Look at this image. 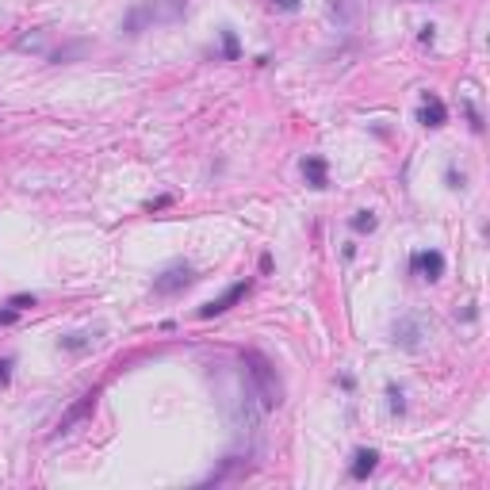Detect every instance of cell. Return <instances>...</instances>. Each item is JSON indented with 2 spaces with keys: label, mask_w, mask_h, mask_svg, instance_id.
<instances>
[{
  "label": "cell",
  "mask_w": 490,
  "mask_h": 490,
  "mask_svg": "<svg viewBox=\"0 0 490 490\" xmlns=\"http://www.w3.org/2000/svg\"><path fill=\"white\" fill-rule=\"evenodd\" d=\"M241 364H245V372H249L253 387H257L261 406H265V410H276V406H280V402H283V387H280V379H276V368L268 364L261 352H241Z\"/></svg>",
  "instance_id": "cell-1"
},
{
  "label": "cell",
  "mask_w": 490,
  "mask_h": 490,
  "mask_svg": "<svg viewBox=\"0 0 490 490\" xmlns=\"http://www.w3.org/2000/svg\"><path fill=\"white\" fill-rule=\"evenodd\" d=\"M390 333H395V345H399V349L417 352L425 345V337H429V322H425V314H402Z\"/></svg>",
  "instance_id": "cell-2"
},
{
  "label": "cell",
  "mask_w": 490,
  "mask_h": 490,
  "mask_svg": "<svg viewBox=\"0 0 490 490\" xmlns=\"http://www.w3.org/2000/svg\"><path fill=\"white\" fill-rule=\"evenodd\" d=\"M191 283H196V268L176 261V265H169L161 276H153V295H176V291L191 288Z\"/></svg>",
  "instance_id": "cell-3"
},
{
  "label": "cell",
  "mask_w": 490,
  "mask_h": 490,
  "mask_svg": "<svg viewBox=\"0 0 490 490\" xmlns=\"http://www.w3.org/2000/svg\"><path fill=\"white\" fill-rule=\"evenodd\" d=\"M153 23H158V12H153V0H142V4H134V8L123 16L119 31H123L126 39H138V35H142V31H150Z\"/></svg>",
  "instance_id": "cell-4"
},
{
  "label": "cell",
  "mask_w": 490,
  "mask_h": 490,
  "mask_svg": "<svg viewBox=\"0 0 490 490\" xmlns=\"http://www.w3.org/2000/svg\"><path fill=\"white\" fill-rule=\"evenodd\" d=\"M96 399H100V390L92 387V390H84L81 399L73 402V406L66 410V414H62V422H58V429H54V437H66L69 429H73L77 422H84V417L92 414V410H96Z\"/></svg>",
  "instance_id": "cell-5"
},
{
  "label": "cell",
  "mask_w": 490,
  "mask_h": 490,
  "mask_svg": "<svg viewBox=\"0 0 490 490\" xmlns=\"http://www.w3.org/2000/svg\"><path fill=\"white\" fill-rule=\"evenodd\" d=\"M249 288L253 283L249 280H238V283H230V288L218 295V299H211V303H203L200 307V318H215V314H226V310L234 307V303H241L245 295H249Z\"/></svg>",
  "instance_id": "cell-6"
},
{
  "label": "cell",
  "mask_w": 490,
  "mask_h": 490,
  "mask_svg": "<svg viewBox=\"0 0 490 490\" xmlns=\"http://www.w3.org/2000/svg\"><path fill=\"white\" fill-rule=\"evenodd\" d=\"M410 272L433 283V280H440V276H444V257H440L437 249H422V253H414V257H410Z\"/></svg>",
  "instance_id": "cell-7"
},
{
  "label": "cell",
  "mask_w": 490,
  "mask_h": 490,
  "mask_svg": "<svg viewBox=\"0 0 490 490\" xmlns=\"http://www.w3.org/2000/svg\"><path fill=\"white\" fill-rule=\"evenodd\" d=\"M417 123L429 126V131H437V126L449 123V108H444V100H440V96H433V92H425L422 108H417Z\"/></svg>",
  "instance_id": "cell-8"
},
{
  "label": "cell",
  "mask_w": 490,
  "mask_h": 490,
  "mask_svg": "<svg viewBox=\"0 0 490 490\" xmlns=\"http://www.w3.org/2000/svg\"><path fill=\"white\" fill-rule=\"evenodd\" d=\"M303 176H307L310 188H326V184H330V165H326V158H318V153L303 158Z\"/></svg>",
  "instance_id": "cell-9"
},
{
  "label": "cell",
  "mask_w": 490,
  "mask_h": 490,
  "mask_svg": "<svg viewBox=\"0 0 490 490\" xmlns=\"http://www.w3.org/2000/svg\"><path fill=\"white\" fill-rule=\"evenodd\" d=\"M88 50H92V42L77 39V42H69V46H62V50H54V54H50V62H54V66H69V62L84 58Z\"/></svg>",
  "instance_id": "cell-10"
},
{
  "label": "cell",
  "mask_w": 490,
  "mask_h": 490,
  "mask_svg": "<svg viewBox=\"0 0 490 490\" xmlns=\"http://www.w3.org/2000/svg\"><path fill=\"white\" fill-rule=\"evenodd\" d=\"M375 464H379V452H375V449H360L357 456H352V479H368V475L375 471Z\"/></svg>",
  "instance_id": "cell-11"
},
{
  "label": "cell",
  "mask_w": 490,
  "mask_h": 490,
  "mask_svg": "<svg viewBox=\"0 0 490 490\" xmlns=\"http://www.w3.org/2000/svg\"><path fill=\"white\" fill-rule=\"evenodd\" d=\"M96 337H100V333H66V337H58V349H66V352H88L92 345H96Z\"/></svg>",
  "instance_id": "cell-12"
},
{
  "label": "cell",
  "mask_w": 490,
  "mask_h": 490,
  "mask_svg": "<svg viewBox=\"0 0 490 490\" xmlns=\"http://www.w3.org/2000/svg\"><path fill=\"white\" fill-rule=\"evenodd\" d=\"M16 50H19V54H42V50H46V31H39V27H35V31L19 35V39H16Z\"/></svg>",
  "instance_id": "cell-13"
},
{
  "label": "cell",
  "mask_w": 490,
  "mask_h": 490,
  "mask_svg": "<svg viewBox=\"0 0 490 490\" xmlns=\"http://www.w3.org/2000/svg\"><path fill=\"white\" fill-rule=\"evenodd\" d=\"M349 226H352V230H357V234H372L375 226H379V218H375L372 211H357V215L349 218Z\"/></svg>",
  "instance_id": "cell-14"
},
{
  "label": "cell",
  "mask_w": 490,
  "mask_h": 490,
  "mask_svg": "<svg viewBox=\"0 0 490 490\" xmlns=\"http://www.w3.org/2000/svg\"><path fill=\"white\" fill-rule=\"evenodd\" d=\"M223 58L226 62H238L241 58V46H238V35L230 27H223Z\"/></svg>",
  "instance_id": "cell-15"
},
{
  "label": "cell",
  "mask_w": 490,
  "mask_h": 490,
  "mask_svg": "<svg viewBox=\"0 0 490 490\" xmlns=\"http://www.w3.org/2000/svg\"><path fill=\"white\" fill-rule=\"evenodd\" d=\"M330 16L333 19H352V16H357V4H352V0H330Z\"/></svg>",
  "instance_id": "cell-16"
},
{
  "label": "cell",
  "mask_w": 490,
  "mask_h": 490,
  "mask_svg": "<svg viewBox=\"0 0 490 490\" xmlns=\"http://www.w3.org/2000/svg\"><path fill=\"white\" fill-rule=\"evenodd\" d=\"M387 399H390V410H395V414H402V410H406V402H402V390L395 387V383H387Z\"/></svg>",
  "instance_id": "cell-17"
},
{
  "label": "cell",
  "mask_w": 490,
  "mask_h": 490,
  "mask_svg": "<svg viewBox=\"0 0 490 490\" xmlns=\"http://www.w3.org/2000/svg\"><path fill=\"white\" fill-rule=\"evenodd\" d=\"M444 180H449V188H452V191H460V188H464V184H467V176L460 173L456 165H449V173H444Z\"/></svg>",
  "instance_id": "cell-18"
},
{
  "label": "cell",
  "mask_w": 490,
  "mask_h": 490,
  "mask_svg": "<svg viewBox=\"0 0 490 490\" xmlns=\"http://www.w3.org/2000/svg\"><path fill=\"white\" fill-rule=\"evenodd\" d=\"M12 368H16V360H12V357H0V387H8Z\"/></svg>",
  "instance_id": "cell-19"
},
{
  "label": "cell",
  "mask_w": 490,
  "mask_h": 490,
  "mask_svg": "<svg viewBox=\"0 0 490 490\" xmlns=\"http://www.w3.org/2000/svg\"><path fill=\"white\" fill-rule=\"evenodd\" d=\"M8 307L12 310H27V307H35V295H12Z\"/></svg>",
  "instance_id": "cell-20"
},
{
  "label": "cell",
  "mask_w": 490,
  "mask_h": 490,
  "mask_svg": "<svg viewBox=\"0 0 490 490\" xmlns=\"http://www.w3.org/2000/svg\"><path fill=\"white\" fill-rule=\"evenodd\" d=\"M272 8H280V12H299L303 0H272Z\"/></svg>",
  "instance_id": "cell-21"
},
{
  "label": "cell",
  "mask_w": 490,
  "mask_h": 490,
  "mask_svg": "<svg viewBox=\"0 0 490 490\" xmlns=\"http://www.w3.org/2000/svg\"><path fill=\"white\" fill-rule=\"evenodd\" d=\"M16 314H19V310H0V326H8V322H16Z\"/></svg>",
  "instance_id": "cell-22"
}]
</instances>
